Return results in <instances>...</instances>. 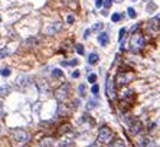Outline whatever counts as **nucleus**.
I'll list each match as a JSON object with an SVG mask.
<instances>
[{
  "instance_id": "nucleus-10",
  "label": "nucleus",
  "mask_w": 160,
  "mask_h": 147,
  "mask_svg": "<svg viewBox=\"0 0 160 147\" xmlns=\"http://www.w3.org/2000/svg\"><path fill=\"white\" fill-rule=\"evenodd\" d=\"M97 61H98V54H95V52H92V54H89V56H88V64H97Z\"/></svg>"
},
{
  "instance_id": "nucleus-4",
  "label": "nucleus",
  "mask_w": 160,
  "mask_h": 147,
  "mask_svg": "<svg viewBox=\"0 0 160 147\" xmlns=\"http://www.w3.org/2000/svg\"><path fill=\"white\" fill-rule=\"evenodd\" d=\"M111 138H113V131L107 125H102L98 130V141H101V143H110Z\"/></svg>"
},
{
  "instance_id": "nucleus-16",
  "label": "nucleus",
  "mask_w": 160,
  "mask_h": 147,
  "mask_svg": "<svg viewBox=\"0 0 160 147\" xmlns=\"http://www.w3.org/2000/svg\"><path fill=\"white\" fill-rule=\"evenodd\" d=\"M62 75H64V72H62L61 69H54V71H52V77H54V78H61Z\"/></svg>"
},
{
  "instance_id": "nucleus-24",
  "label": "nucleus",
  "mask_w": 160,
  "mask_h": 147,
  "mask_svg": "<svg viewBox=\"0 0 160 147\" xmlns=\"http://www.w3.org/2000/svg\"><path fill=\"white\" fill-rule=\"evenodd\" d=\"M78 92H79V97H84V95H85V94H84V92H85V85H84V84H81V85L78 87Z\"/></svg>"
},
{
  "instance_id": "nucleus-11",
  "label": "nucleus",
  "mask_w": 160,
  "mask_h": 147,
  "mask_svg": "<svg viewBox=\"0 0 160 147\" xmlns=\"http://www.w3.org/2000/svg\"><path fill=\"white\" fill-rule=\"evenodd\" d=\"M66 112H68L66 107H65L64 104H59V107H58V112H56V114L61 117V115H64V114H66Z\"/></svg>"
},
{
  "instance_id": "nucleus-36",
  "label": "nucleus",
  "mask_w": 160,
  "mask_h": 147,
  "mask_svg": "<svg viewBox=\"0 0 160 147\" xmlns=\"http://www.w3.org/2000/svg\"><path fill=\"white\" fill-rule=\"evenodd\" d=\"M137 29H138V25H134V26H133V28H131V32H133V33H134V32H136V30H137Z\"/></svg>"
},
{
  "instance_id": "nucleus-8",
  "label": "nucleus",
  "mask_w": 160,
  "mask_h": 147,
  "mask_svg": "<svg viewBox=\"0 0 160 147\" xmlns=\"http://www.w3.org/2000/svg\"><path fill=\"white\" fill-rule=\"evenodd\" d=\"M108 39H110V38H108V35H107V33H104V32L98 35V43H100L101 46H105V45L108 43Z\"/></svg>"
},
{
  "instance_id": "nucleus-14",
  "label": "nucleus",
  "mask_w": 160,
  "mask_h": 147,
  "mask_svg": "<svg viewBox=\"0 0 160 147\" xmlns=\"http://www.w3.org/2000/svg\"><path fill=\"white\" fill-rule=\"evenodd\" d=\"M121 19H123V15H121V13H114V15L111 16V20H113L114 23H115V22H120Z\"/></svg>"
},
{
  "instance_id": "nucleus-1",
  "label": "nucleus",
  "mask_w": 160,
  "mask_h": 147,
  "mask_svg": "<svg viewBox=\"0 0 160 147\" xmlns=\"http://www.w3.org/2000/svg\"><path fill=\"white\" fill-rule=\"evenodd\" d=\"M134 79V74L133 72H128V71H121L117 78H115V85L117 87H123V85H127L130 81Z\"/></svg>"
},
{
  "instance_id": "nucleus-23",
  "label": "nucleus",
  "mask_w": 160,
  "mask_h": 147,
  "mask_svg": "<svg viewBox=\"0 0 160 147\" xmlns=\"http://www.w3.org/2000/svg\"><path fill=\"white\" fill-rule=\"evenodd\" d=\"M95 81H97V75H95V74H89V75H88V82L95 84Z\"/></svg>"
},
{
  "instance_id": "nucleus-15",
  "label": "nucleus",
  "mask_w": 160,
  "mask_h": 147,
  "mask_svg": "<svg viewBox=\"0 0 160 147\" xmlns=\"http://www.w3.org/2000/svg\"><path fill=\"white\" fill-rule=\"evenodd\" d=\"M74 48H75V51L78 52V55H84V54H85V52H84V46H82L81 43H77Z\"/></svg>"
},
{
  "instance_id": "nucleus-6",
  "label": "nucleus",
  "mask_w": 160,
  "mask_h": 147,
  "mask_svg": "<svg viewBox=\"0 0 160 147\" xmlns=\"http://www.w3.org/2000/svg\"><path fill=\"white\" fill-rule=\"evenodd\" d=\"M114 81H111L110 78H107V84H105V88H107V95L110 97V100H113L115 97V91H114Z\"/></svg>"
},
{
  "instance_id": "nucleus-34",
  "label": "nucleus",
  "mask_w": 160,
  "mask_h": 147,
  "mask_svg": "<svg viewBox=\"0 0 160 147\" xmlns=\"http://www.w3.org/2000/svg\"><path fill=\"white\" fill-rule=\"evenodd\" d=\"M95 101H88V108H92V107H95Z\"/></svg>"
},
{
  "instance_id": "nucleus-3",
  "label": "nucleus",
  "mask_w": 160,
  "mask_h": 147,
  "mask_svg": "<svg viewBox=\"0 0 160 147\" xmlns=\"http://www.w3.org/2000/svg\"><path fill=\"white\" fill-rule=\"evenodd\" d=\"M69 89H71V87H69V84L68 82H64L59 88H56L55 89V98L59 101V102H62V101H65L66 98H68V94H69Z\"/></svg>"
},
{
  "instance_id": "nucleus-21",
  "label": "nucleus",
  "mask_w": 160,
  "mask_h": 147,
  "mask_svg": "<svg viewBox=\"0 0 160 147\" xmlns=\"http://www.w3.org/2000/svg\"><path fill=\"white\" fill-rule=\"evenodd\" d=\"M124 33H125V29H124V28H121V29H120V32H118V42H121V41L124 39Z\"/></svg>"
},
{
  "instance_id": "nucleus-5",
  "label": "nucleus",
  "mask_w": 160,
  "mask_h": 147,
  "mask_svg": "<svg viewBox=\"0 0 160 147\" xmlns=\"http://www.w3.org/2000/svg\"><path fill=\"white\" fill-rule=\"evenodd\" d=\"M12 137H13V140L19 141L20 144H25V143H28V140H29V134H28L25 130H22V128L12 130Z\"/></svg>"
},
{
  "instance_id": "nucleus-18",
  "label": "nucleus",
  "mask_w": 160,
  "mask_h": 147,
  "mask_svg": "<svg viewBox=\"0 0 160 147\" xmlns=\"http://www.w3.org/2000/svg\"><path fill=\"white\" fill-rule=\"evenodd\" d=\"M64 66H66V65H71V66H74V65H77L78 64V59H72V61H69V62H65V61H62L61 62Z\"/></svg>"
},
{
  "instance_id": "nucleus-29",
  "label": "nucleus",
  "mask_w": 160,
  "mask_h": 147,
  "mask_svg": "<svg viewBox=\"0 0 160 147\" xmlns=\"http://www.w3.org/2000/svg\"><path fill=\"white\" fill-rule=\"evenodd\" d=\"M104 6V0H95V7H101Z\"/></svg>"
},
{
  "instance_id": "nucleus-20",
  "label": "nucleus",
  "mask_w": 160,
  "mask_h": 147,
  "mask_svg": "<svg viewBox=\"0 0 160 147\" xmlns=\"http://www.w3.org/2000/svg\"><path fill=\"white\" fill-rule=\"evenodd\" d=\"M0 74H2V77H9L10 75V69L6 66V68H3L2 71H0Z\"/></svg>"
},
{
  "instance_id": "nucleus-37",
  "label": "nucleus",
  "mask_w": 160,
  "mask_h": 147,
  "mask_svg": "<svg viewBox=\"0 0 160 147\" xmlns=\"http://www.w3.org/2000/svg\"><path fill=\"white\" fill-rule=\"evenodd\" d=\"M3 115V107H2V101H0V117Z\"/></svg>"
},
{
  "instance_id": "nucleus-30",
  "label": "nucleus",
  "mask_w": 160,
  "mask_h": 147,
  "mask_svg": "<svg viewBox=\"0 0 160 147\" xmlns=\"http://www.w3.org/2000/svg\"><path fill=\"white\" fill-rule=\"evenodd\" d=\"M71 144V140H66V141H62L61 144H59V147H66V146H69Z\"/></svg>"
},
{
  "instance_id": "nucleus-19",
  "label": "nucleus",
  "mask_w": 160,
  "mask_h": 147,
  "mask_svg": "<svg viewBox=\"0 0 160 147\" xmlns=\"http://www.w3.org/2000/svg\"><path fill=\"white\" fill-rule=\"evenodd\" d=\"M9 91H10V88L6 87V85H5V87H0V95H6Z\"/></svg>"
},
{
  "instance_id": "nucleus-39",
  "label": "nucleus",
  "mask_w": 160,
  "mask_h": 147,
  "mask_svg": "<svg viewBox=\"0 0 160 147\" xmlns=\"http://www.w3.org/2000/svg\"><path fill=\"white\" fill-rule=\"evenodd\" d=\"M71 2H75V0H64V3H71Z\"/></svg>"
},
{
  "instance_id": "nucleus-40",
  "label": "nucleus",
  "mask_w": 160,
  "mask_h": 147,
  "mask_svg": "<svg viewBox=\"0 0 160 147\" xmlns=\"http://www.w3.org/2000/svg\"><path fill=\"white\" fill-rule=\"evenodd\" d=\"M114 2H117V3H121V2H123V0H114Z\"/></svg>"
},
{
  "instance_id": "nucleus-12",
  "label": "nucleus",
  "mask_w": 160,
  "mask_h": 147,
  "mask_svg": "<svg viewBox=\"0 0 160 147\" xmlns=\"http://www.w3.org/2000/svg\"><path fill=\"white\" fill-rule=\"evenodd\" d=\"M110 147H124V143H123V140H120V138H115L111 144H110Z\"/></svg>"
},
{
  "instance_id": "nucleus-27",
  "label": "nucleus",
  "mask_w": 160,
  "mask_h": 147,
  "mask_svg": "<svg viewBox=\"0 0 160 147\" xmlns=\"http://www.w3.org/2000/svg\"><path fill=\"white\" fill-rule=\"evenodd\" d=\"M98 91H100L98 85H97V84H94V85H92V88H91V92H92L94 95H97V94H98Z\"/></svg>"
},
{
  "instance_id": "nucleus-28",
  "label": "nucleus",
  "mask_w": 160,
  "mask_h": 147,
  "mask_svg": "<svg viewBox=\"0 0 160 147\" xmlns=\"http://www.w3.org/2000/svg\"><path fill=\"white\" fill-rule=\"evenodd\" d=\"M113 2H114V0H104V7L108 9V7L113 5Z\"/></svg>"
},
{
  "instance_id": "nucleus-2",
  "label": "nucleus",
  "mask_w": 160,
  "mask_h": 147,
  "mask_svg": "<svg viewBox=\"0 0 160 147\" xmlns=\"http://www.w3.org/2000/svg\"><path fill=\"white\" fill-rule=\"evenodd\" d=\"M146 41H144V36L141 33H134L130 39V48L131 51H140L143 46H144Z\"/></svg>"
},
{
  "instance_id": "nucleus-35",
  "label": "nucleus",
  "mask_w": 160,
  "mask_h": 147,
  "mask_svg": "<svg viewBox=\"0 0 160 147\" xmlns=\"http://www.w3.org/2000/svg\"><path fill=\"white\" fill-rule=\"evenodd\" d=\"M79 77V71H74L72 72V78H78Z\"/></svg>"
},
{
  "instance_id": "nucleus-7",
  "label": "nucleus",
  "mask_w": 160,
  "mask_h": 147,
  "mask_svg": "<svg viewBox=\"0 0 160 147\" xmlns=\"http://www.w3.org/2000/svg\"><path fill=\"white\" fill-rule=\"evenodd\" d=\"M62 29V23H52V25H49L48 26V29H46V33L48 35H55V33H58L59 30Z\"/></svg>"
},
{
  "instance_id": "nucleus-17",
  "label": "nucleus",
  "mask_w": 160,
  "mask_h": 147,
  "mask_svg": "<svg viewBox=\"0 0 160 147\" xmlns=\"http://www.w3.org/2000/svg\"><path fill=\"white\" fill-rule=\"evenodd\" d=\"M127 13H128V18H131V19H134V18L137 16V13H136V10H134L133 7H128V9H127Z\"/></svg>"
},
{
  "instance_id": "nucleus-9",
  "label": "nucleus",
  "mask_w": 160,
  "mask_h": 147,
  "mask_svg": "<svg viewBox=\"0 0 160 147\" xmlns=\"http://www.w3.org/2000/svg\"><path fill=\"white\" fill-rule=\"evenodd\" d=\"M54 146V140L52 138H43L41 141V147H52Z\"/></svg>"
},
{
  "instance_id": "nucleus-33",
  "label": "nucleus",
  "mask_w": 160,
  "mask_h": 147,
  "mask_svg": "<svg viewBox=\"0 0 160 147\" xmlns=\"http://www.w3.org/2000/svg\"><path fill=\"white\" fill-rule=\"evenodd\" d=\"M66 22H68V23H72V22H74V16H72V15H68V18H66Z\"/></svg>"
},
{
  "instance_id": "nucleus-25",
  "label": "nucleus",
  "mask_w": 160,
  "mask_h": 147,
  "mask_svg": "<svg viewBox=\"0 0 160 147\" xmlns=\"http://www.w3.org/2000/svg\"><path fill=\"white\" fill-rule=\"evenodd\" d=\"M101 29H102V23H95V25L92 26V29H91V30L98 32V30H101Z\"/></svg>"
},
{
  "instance_id": "nucleus-26",
  "label": "nucleus",
  "mask_w": 160,
  "mask_h": 147,
  "mask_svg": "<svg viewBox=\"0 0 160 147\" xmlns=\"http://www.w3.org/2000/svg\"><path fill=\"white\" fill-rule=\"evenodd\" d=\"M9 54V49L7 48H3V49H0V58H5L6 55Z\"/></svg>"
},
{
  "instance_id": "nucleus-31",
  "label": "nucleus",
  "mask_w": 160,
  "mask_h": 147,
  "mask_svg": "<svg viewBox=\"0 0 160 147\" xmlns=\"http://www.w3.org/2000/svg\"><path fill=\"white\" fill-rule=\"evenodd\" d=\"M154 9H156V5H153V3H150V5L147 6V10H148V12H153Z\"/></svg>"
},
{
  "instance_id": "nucleus-32",
  "label": "nucleus",
  "mask_w": 160,
  "mask_h": 147,
  "mask_svg": "<svg viewBox=\"0 0 160 147\" xmlns=\"http://www.w3.org/2000/svg\"><path fill=\"white\" fill-rule=\"evenodd\" d=\"M89 33H91V29H87V30L84 32V38L88 39V38H89Z\"/></svg>"
},
{
  "instance_id": "nucleus-13",
  "label": "nucleus",
  "mask_w": 160,
  "mask_h": 147,
  "mask_svg": "<svg viewBox=\"0 0 160 147\" xmlns=\"http://www.w3.org/2000/svg\"><path fill=\"white\" fill-rule=\"evenodd\" d=\"M71 130V124H64L61 125V130H59V134H64V133H68Z\"/></svg>"
},
{
  "instance_id": "nucleus-38",
  "label": "nucleus",
  "mask_w": 160,
  "mask_h": 147,
  "mask_svg": "<svg viewBox=\"0 0 160 147\" xmlns=\"http://www.w3.org/2000/svg\"><path fill=\"white\" fill-rule=\"evenodd\" d=\"M74 105L78 107V105H79V100H75V101H74Z\"/></svg>"
},
{
  "instance_id": "nucleus-41",
  "label": "nucleus",
  "mask_w": 160,
  "mask_h": 147,
  "mask_svg": "<svg viewBox=\"0 0 160 147\" xmlns=\"http://www.w3.org/2000/svg\"><path fill=\"white\" fill-rule=\"evenodd\" d=\"M0 20H2V18H0Z\"/></svg>"
},
{
  "instance_id": "nucleus-22",
  "label": "nucleus",
  "mask_w": 160,
  "mask_h": 147,
  "mask_svg": "<svg viewBox=\"0 0 160 147\" xmlns=\"http://www.w3.org/2000/svg\"><path fill=\"white\" fill-rule=\"evenodd\" d=\"M38 43V41L35 39V38H29V39H26V42H25V45H36Z\"/></svg>"
}]
</instances>
